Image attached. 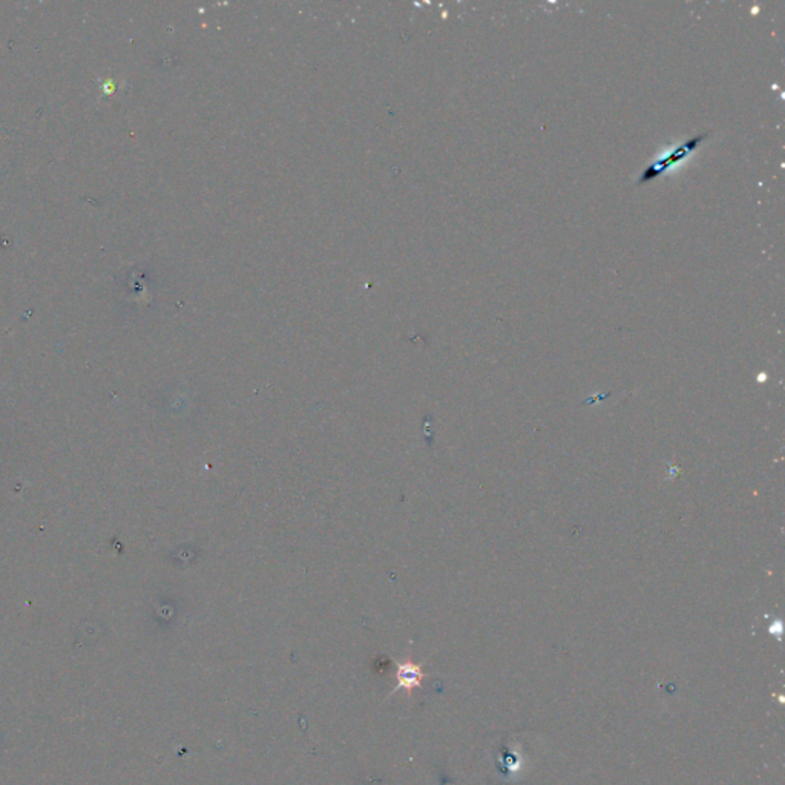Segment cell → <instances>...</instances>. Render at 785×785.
Wrapping results in <instances>:
<instances>
[{
    "label": "cell",
    "instance_id": "obj_1",
    "mask_svg": "<svg viewBox=\"0 0 785 785\" xmlns=\"http://www.w3.org/2000/svg\"><path fill=\"white\" fill-rule=\"evenodd\" d=\"M708 135L710 132H703V134L695 135L693 139L689 140L686 143L681 144V146H678L672 152H669L664 160H657L653 165L649 166L644 169L642 175H640V178L636 180V186H644L647 183H651V181L655 180L657 177L664 174L666 170L671 169L675 163L678 161H681V160L686 159L688 155L692 154L693 151L698 150L699 146L703 144V141L708 139Z\"/></svg>",
    "mask_w": 785,
    "mask_h": 785
},
{
    "label": "cell",
    "instance_id": "obj_2",
    "mask_svg": "<svg viewBox=\"0 0 785 785\" xmlns=\"http://www.w3.org/2000/svg\"><path fill=\"white\" fill-rule=\"evenodd\" d=\"M422 678H424V672H422L421 666L413 664V662H406V664L399 666L397 681H399V686L408 692L421 684Z\"/></svg>",
    "mask_w": 785,
    "mask_h": 785
}]
</instances>
